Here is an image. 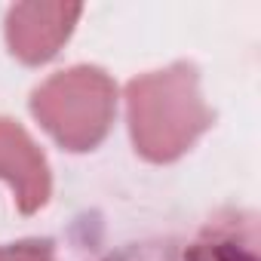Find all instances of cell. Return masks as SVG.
Masks as SVG:
<instances>
[{"mask_svg": "<svg viewBox=\"0 0 261 261\" xmlns=\"http://www.w3.org/2000/svg\"><path fill=\"white\" fill-rule=\"evenodd\" d=\"M126 105L136 151L154 163L181 157L212 123V114L200 98L197 68L188 62L136 77L126 86Z\"/></svg>", "mask_w": 261, "mask_h": 261, "instance_id": "obj_1", "label": "cell"}, {"mask_svg": "<svg viewBox=\"0 0 261 261\" xmlns=\"http://www.w3.org/2000/svg\"><path fill=\"white\" fill-rule=\"evenodd\" d=\"M114 108L117 86L101 68L92 65L59 71L31 95L34 117L68 151L95 148L111 129Z\"/></svg>", "mask_w": 261, "mask_h": 261, "instance_id": "obj_2", "label": "cell"}, {"mask_svg": "<svg viewBox=\"0 0 261 261\" xmlns=\"http://www.w3.org/2000/svg\"><path fill=\"white\" fill-rule=\"evenodd\" d=\"M83 7L80 4H16L7 13V43L25 65L49 62L59 46L71 37Z\"/></svg>", "mask_w": 261, "mask_h": 261, "instance_id": "obj_3", "label": "cell"}, {"mask_svg": "<svg viewBox=\"0 0 261 261\" xmlns=\"http://www.w3.org/2000/svg\"><path fill=\"white\" fill-rule=\"evenodd\" d=\"M0 178L16 188V203L25 215L46 206L53 191L49 166L31 136L7 117H0Z\"/></svg>", "mask_w": 261, "mask_h": 261, "instance_id": "obj_4", "label": "cell"}, {"mask_svg": "<svg viewBox=\"0 0 261 261\" xmlns=\"http://www.w3.org/2000/svg\"><path fill=\"white\" fill-rule=\"evenodd\" d=\"M98 261H212L206 246L200 240L194 243H178V240H151V243H136L123 246Z\"/></svg>", "mask_w": 261, "mask_h": 261, "instance_id": "obj_5", "label": "cell"}, {"mask_svg": "<svg viewBox=\"0 0 261 261\" xmlns=\"http://www.w3.org/2000/svg\"><path fill=\"white\" fill-rule=\"evenodd\" d=\"M0 261H53V243L49 240H25L0 246Z\"/></svg>", "mask_w": 261, "mask_h": 261, "instance_id": "obj_6", "label": "cell"}]
</instances>
